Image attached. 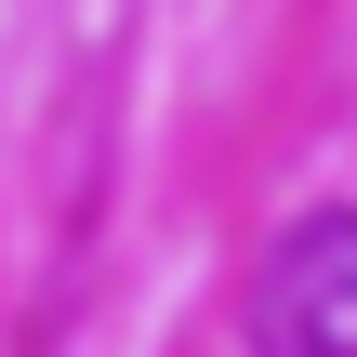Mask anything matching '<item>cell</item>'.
<instances>
[{"mask_svg":"<svg viewBox=\"0 0 357 357\" xmlns=\"http://www.w3.org/2000/svg\"><path fill=\"white\" fill-rule=\"evenodd\" d=\"M252 344L265 357H357V212H305L252 265Z\"/></svg>","mask_w":357,"mask_h":357,"instance_id":"6da1fadb","label":"cell"}]
</instances>
